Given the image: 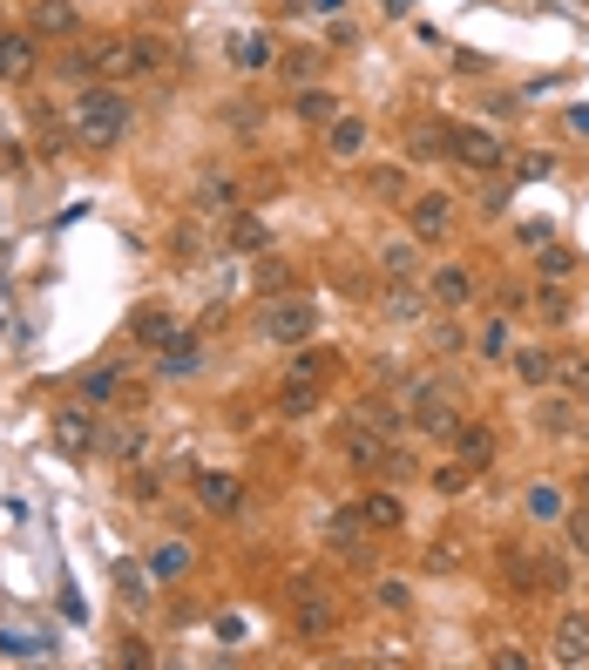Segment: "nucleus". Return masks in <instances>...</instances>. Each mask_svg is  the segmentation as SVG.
I'll return each instance as SVG.
<instances>
[{
    "label": "nucleus",
    "instance_id": "f257e3e1",
    "mask_svg": "<svg viewBox=\"0 0 589 670\" xmlns=\"http://www.w3.org/2000/svg\"><path fill=\"white\" fill-rule=\"evenodd\" d=\"M68 115H75V136H82L89 149H115L129 136V95L115 82H89L82 95L68 102Z\"/></svg>",
    "mask_w": 589,
    "mask_h": 670
},
{
    "label": "nucleus",
    "instance_id": "f03ea898",
    "mask_svg": "<svg viewBox=\"0 0 589 670\" xmlns=\"http://www.w3.org/2000/svg\"><path fill=\"white\" fill-rule=\"evenodd\" d=\"M258 339H271V345H312V339H319V305L298 298V292L264 298L258 305Z\"/></svg>",
    "mask_w": 589,
    "mask_h": 670
},
{
    "label": "nucleus",
    "instance_id": "7ed1b4c3",
    "mask_svg": "<svg viewBox=\"0 0 589 670\" xmlns=\"http://www.w3.org/2000/svg\"><path fill=\"white\" fill-rule=\"evenodd\" d=\"M380 319H393V326H427V319H434V292H420L414 279H386Z\"/></svg>",
    "mask_w": 589,
    "mask_h": 670
},
{
    "label": "nucleus",
    "instance_id": "20e7f679",
    "mask_svg": "<svg viewBox=\"0 0 589 670\" xmlns=\"http://www.w3.org/2000/svg\"><path fill=\"white\" fill-rule=\"evenodd\" d=\"M332 623H339V610H332V597H326V582H319V589L298 582V589H292V629L312 644V637H326Z\"/></svg>",
    "mask_w": 589,
    "mask_h": 670
},
{
    "label": "nucleus",
    "instance_id": "39448f33",
    "mask_svg": "<svg viewBox=\"0 0 589 670\" xmlns=\"http://www.w3.org/2000/svg\"><path fill=\"white\" fill-rule=\"evenodd\" d=\"M448 224H454V204H448L441 190H414V196H407V230H414L420 245L448 238Z\"/></svg>",
    "mask_w": 589,
    "mask_h": 670
},
{
    "label": "nucleus",
    "instance_id": "423d86ee",
    "mask_svg": "<svg viewBox=\"0 0 589 670\" xmlns=\"http://www.w3.org/2000/svg\"><path fill=\"white\" fill-rule=\"evenodd\" d=\"M454 163H467L475 177H495V170L508 163V149H501V136H488V129H454Z\"/></svg>",
    "mask_w": 589,
    "mask_h": 670
},
{
    "label": "nucleus",
    "instance_id": "0eeeda50",
    "mask_svg": "<svg viewBox=\"0 0 589 670\" xmlns=\"http://www.w3.org/2000/svg\"><path fill=\"white\" fill-rule=\"evenodd\" d=\"M55 441H61V454H95V447H102V427L89 420V400L55 413Z\"/></svg>",
    "mask_w": 589,
    "mask_h": 670
},
{
    "label": "nucleus",
    "instance_id": "6e6552de",
    "mask_svg": "<svg viewBox=\"0 0 589 670\" xmlns=\"http://www.w3.org/2000/svg\"><path fill=\"white\" fill-rule=\"evenodd\" d=\"M548 657L569 663V670H582V663H589V616H582V610H569V616L556 623V637H548Z\"/></svg>",
    "mask_w": 589,
    "mask_h": 670
},
{
    "label": "nucleus",
    "instance_id": "1a4fd4ad",
    "mask_svg": "<svg viewBox=\"0 0 589 670\" xmlns=\"http://www.w3.org/2000/svg\"><path fill=\"white\" fill-rule=\"evenodd\" d=\"M238 501H245V481H238V475H224V467H204V475H196V508L230 515Z\"/></svg>",
    "mask_w": 589,
    "mask_h": 670
},
{
    "label": "nucleus",
    "instance_id": "9d476101",
    "mask_svg": "<svg viewBox=\"0 0 589 670\" xmlns=\"http://www.w3.org/2000/svg\"><path fill=\"white\" fill-rule=\"evenodd\" d=\"M129 339H136V345H149V352H163L170 339H183V326L170 319V311H163V305H143V311H136V319H129Z\"/></svg>",
    "mask_w": 589,
    "mask_h": 670
},
{
    "label": "nucleus",
    "instance_id": "9b49d317",
    "mask_svg": "<svg viewBox=\"0 0 589 670\" xmlns=\"http://www.w3.org/2000/svg\"><path fill=\"white\" fill-rule=\"evenodd\" d=\"M196 211L204 217H238V183H230L224 170H204L196 177Z\"/></svg>",
    "mask_w": 589,
    "mask_h": 670
},
{
    "label": "nucleus",
    "instance_id": "f8f14e48",
    "mask_svg": "<svg viewBox=\"0 0 589 670\" xmlns=\"http://www.w3.org/2000/svg\"><path fill=\"white\" fill-rule=\"evenodd\" d=\"M230 61L238 68H279V42H271L264 27H238L230 34Z\"/></svg>",
    "mask_w": 589,
    "mask_h": 670
},
{
    "label": "nucleus",
    "instance_id": "ddd939ff",
    "mask_svg": "<svg viewBox=\"0 0 589 670\" xmlns=\"http://www.w3.org/2000/svg\"><path fill=\"white\" fill-rule=\"evenodd\" d=\"M42 48H34V34H0V82H27Z\"/></svg>",
    "mask_w": 589,
    "mask_h": 670
},
{
    "label": "nucleus",
    "instance_id": "4468645a",
    "mask_svg": "<svg viewBox=\"0 0 589 670\" xmlns=\"http://www.w3.org/2000/svg\"><path fill=\"white\" fill-rule=\"evenodd\" d=\"M407 156H414V163L454 156V123H414V129H407Z\"/></svg>",
    "mask_w": 589,
    "mask_h": 670
},
{
    "label": "nucleus",
    "instance_id": "2eb2a0df",
    "mask_svg": "<svg viewBox=\"0 0 589 670\" xmlns=\"http://www.w3.org/2000/svg\"><path fill=\"white\" fill-rule=\"evenodd\" d=\"M427 292H434V305H467V298H475V271H467V264H434Z\"/></svg>",
    "mask_w": 589,
    "mask_h": 670
},
{
    "label": "nucleus",
    "instance_id": "dca6fc26",
    "mask_svg": "<svg viewBox=\"0 0 589 670\" xmlns=\"http://www.w3.org/2000/svg\"><path fill=\"white\" fill-rule=\"evenodd\" d=\"M102 454L123 461V467H136V461L149 454V427H136V420H129V427H102Z\"/></svg>",
    "mask_w": 589,
    "mask_h": 670
},
{
    "label": "nucleus",
    "instance_id": "f3484780",
    "mask_svg": "<svg viewBox=\"0 0 589 670\" xmlns=\"http://www.w3.org/2000/svg\"><path fill=\"white\" fill-rule=\"evenodd\" d=\"M34 34H55V42L82 34V14H75V0H34Z\"/></svg>",
    "mask_w": 589,
    "mask_h": 670
},
{
    "label": "nucleus",
    "instance_id": "a211bd4d",
    "mask_svg": "<svg viewBox=\"0 0 589 670\" xmlns=\"http://www.w3.org/2000/svg\"><path fill=\"white\" fill-rule=\"evenodd\" d=\"M352 427H366V433H380V441H393V433L407 427V407H393V400H360V407H352Z\"/></svg>",
    "mask_w": 589,
    "mask_h": 670
},
{
    "label": "nucleus",
    "instance_id": "6ab92c4d",
    "mask_svg": "<svg viewBox=\"0 0 589 670\" xmlns=\"http://www.w3.org/2000/svg\"><path fill=\"white\" fill-rule=\"evenodd\" d=\"M136 75H170L177 68V42H170V34H136Z\"/></svg>",
    "mask_w": 589,
    "mask_h": 670
},
{
    "label": "nucleus",
    "instance_id": "aec40b11",
    "mask_svg": "<svg viewBox=\"0 0 589 670\" xmlns=\"http://www.w3.org/2000/svg\"><path fill=\"white\" fill-rule=\"evenodd\" d=\"M196 366H204V345H196V339H170L163 352H156V373H163V379H190Z\"/></svg>",
    "mask_w": 589,
    "mask_h": 670
},
{
    "label": "nucleus",
    "instance_id": "412c9836",
    "mask_svg": "<svg viewBox=\"0 0 589 670\" xmlns=\"http://www.w3.org/2000/svg\"><path fill=\"white\" fill-rule=\"evenodd\" d=\"M508 366H516V379H522V386H535V393H542V386H556V360H548L542 345L508 352Z\"/></svg>",
    "mask_w": 589,
    "mask_h": 670
},
{
    "label": "nucleus",
    "instance_id": "4be33fe9",
    "mask_svg": "<svg viewBox=\"0 0 589 670\" xmlns=\"http://www.w3.org/2000/svg\"><path fill=\"white\" fill-rule=\"evenodd\" d=\"M292 115H298V123H319V129H326V123H339L346 109H339L332 89H298V95H292Z\"/></svg>",
    "mask_w": 589,
    "mask_h": 670
},
{
    "label": "nucleus",
    "instance_id": "5701e85b",
    "mask_svg": "<svg viewBox=\"0 0 589 670\" xmlns=\"http://www.w3.org/2000/svg\"><path fill=\"white\" fill-rule=\"evenodd\" d=\"M366 136H373V129L360 123V115H339V123H326V149L339 156V163H352V156L366 149Z\"/></svg>",
    "mask_w": 589,
    "mask_h": 670
},
{
    "label": "nucleus",
    "instance_id": "b1692460",
    "mask_svg": "<svg viewBox=\"0 0 589 670\" xmlns=\"http://www.w3.org/2000/svg\"><path fill=\"white\" fill-rule=\"evenodd\" d=\"M454 447H461L467 467H488V461H495V433H488L482 420H461V427H454Z\"/></svg>",
    "mask_w": 589,
    "mask_h": 670
},
{
    "label": "nucleus",
    "instance_id": "393cba45",
    "mask_svg": "<svg viewBox=\"0 0 589 670\" xmlns=\"http://www.w3.org/2000/svg\"><path fill=\"white\" fill-rule=\"evenodd\" d=\"M380 279H420V245L386 238V245H380Z\"/></svg>",
    "mask_w": 589,
    "mask_h": 670
},
{
    "label": "nucleus",
    "instance_id": "a878e982",
    "mask_svg": "<svg viewBox=\"0 0 589 670\" xmlns=\"http://www.w3.org/2000/svg\"><path fill=\"white\" fill-rule=\"evenodd\" d=\"M115 393H123V366H115V360H102V366L82 373V400H89V407H109Z\"/></svg>",
    "mask_w": 589,
    "mask_h": 670
},
{
    "label": "nucleus",
    "instance_id": "bb28decb",
    "mask_svg": "<svg viewBox=\"0 0 589 670\" xmlns=\"http://www.w3.org/2000/svg\"><path fill=\"white\" fill-rule=\"evenodd\" d=\"M535 279H542V285H569V279H576V251H563L556 238H548V245L535 251Z\"/></svg>",
    "mask_w": 589,
    "mask_h": 670
},
{
    "label": "nucleus",
    "instance_id": "cd10ccee",
    "mask_svg": "<svg viewBox=\"0 0 589 670\" xmlns=\"http://www.w3.org/2000/svg\"><path fill=\"white\" fill-rule=\"evenodd\" d=\"M360 522L393 535V529H407V508H400V495H366V501H360Z\"/></svg>",
    "mask_w": 589,
    "mask_h": 670
},
{
    "label": "nucleus",
    "instance_id": "c85d7f7f",
    "mask_svg": "<svg viewBox=\"0 0 589 670\" xmlns=\"http://www.w3.org/2000/svg\"><path fill=\"white\" fill-rule=\"evenodd\" d=\"M143 569H149L156 582H177V576L190 569V548H183V542H163V548H149V563H143Z\"/></svg>",
    "mask_w": 589,
    "mask_h": 670
},
{
    "label": "nucleus",
    "instance_id": "c756f323",
    "mask_svg": "<svg viewBox=\"0 0 589 670\" xmlns=\"http://www.w3.org/2000/svg\"><path fill=\"white\" fill-rule=\"evenodd\" d=\"M522 508H529V515H535V522H563V515H569V508L556 501V488H548V481H535V488L522 495Z\"/></svg>",
    "mask_w": 589,
    "mask_h": 670
},
{
    "label": "nucleus",
    "instance_id": "7c9ffc66",
    "mask_svg": "<svg viewBox=\"0 0 589 670\" xmlns=\"http://www.w3.org/2000/svg\"><path fill=\"white\" fill-rule=\"evenodd\" d=\"M563 542H569L576 563H589V508H569V515H563Z\"/></svg>",
    "mask_w": 589,
    "mask_h": 670
},
{
    "label": "nucleus",
    "instance_id": "2f4dec72",
    "mask_svg": "<svg viewBox=\"0 0 589 670\" xmlns=\"http://www.w3.org/2000/svg\"><path fill=\"white\" fill-rule=\"evenodd\" d=\"M427 345H434V352H467V332L454 319H427Z\"/></svg>",
    "mask_w": 589,
    "mask_h": 670
},
{
    "label": "nucleus",
    "instance_id": "473e14b6",
    "mask_svg": "<svg viewBox=\"0 0 589 670\" xmlns=\"http://www.w3.org/2000/svg\"><path fill=\"white\" fill-rule=\"evenodd\" d=\"M279 407H285L292 420H305V413H319V386H305V379H292V386H285V400H279Z\"/></svg>",
    "mask_w": 589,
    "mask_h": 670
},
{
    "label": "nucleus",
    "instance_id": "72a5a7b5",
    "mask_svg": "<svg viewBox=\"0 0 589 670\" xmlns=\"http://www.w3.org/2000/svg\"><path fill=\"white\" fill-rule=\"evenodd\" d=\"M535 576H542V597H563L569 589V563L563 556H535Z\"/></svg>",
    "mask_w": 589,
    "mask_h": 670
},
{
    "label": "nucleus",
    "instance_id": "f704fd0d",
    "mask_svg": "<svg viewBox=\"0 0 589 670\" xmlns=\"http://www.w3.org/2000/svg\"><path fill=\"white\" fill-rule=\"evenodd\" d=\"M467 475H475L467 461H448V467H434L427 481H434V495H467Z\"/></svg>",
    "mask_w": 589,
    "mask_h": 670
},
{
    "label": "nucleus",
    "instance_id": "c9c22d12",
    "mask_svg": "<svg viewBox=\"0 0 589 670\" xmlns=\"http://www.w3.org/2000/svg\"><path fill=\"white\" fill-rule=\"evenodd\" d=\"M461 556H467V548H461V535L448 529V535H441L434 548H427V569H461Z\"/></svg>",
    "mask_w": 589,
    "mask_h": 670
},
{
    "label": "nucleus",
    "instance_id": "e433bc0d",
    "mask_svg": "<svg viewBox=\"0 0 589 670\" xmlns=\"http://www.w3.org/2000/svg\"><path fill=\"white\" fill-rule=\"evenodd\" d=\"M535 305H542V319H548V326H569V292H563V285H542Z\"/></svg>",
    "mask_w": 589,
    "mask_h": 670
},
{
    "label": "nucleus",
    "instance_id": "4c0bfd02",
    "mask_svg": "<svg viewBox=\"0 0 589 670\" xmlns=\"http://www.w3.org/2000/svg\"><path fill=\"white\" fill-rule=\"evenodd\" d=\"M129 501H163V475H149V467H136V475H129Z\"/></svg>",
    "mask_w": 589,
    "mask_h": 670
},
{
    "label": "nucleus",
    "instance_id": "58836bf2",
    "mask_svg": "<svg viewBox=\"0 0 589 670\" xmlns=\"http://www.w3.org/2000/svg\"><path fill=\"white\" fill-rule=\"evenodd\" d=\"M279 68L292 75V82H312V68H319V55H312V48H292V55H285Z\"/></svg>",
    "mask_w": 589,
    "mask_h": 670
},
{
    "label": "nucleus",
    "instance_id": "ea45409f",
    "mask_svg": "<svg viewBox=\"0 0 589 670\" xmlns=\"http://www.w3.org/2000/svg\"><path fill=\"white\" fill-rule=\"evenodd\" d=\"M258 292H264V298H279V292H285V264H279V258H264V264H258Z\"/></svg>",
    "mask_w": 589,
    "mask_h": 670
},
{
    "label": "nucleus",
    "instance_id": "a19ab883",
    "mask_svg": "<svg viewBox=\"0 0 589 670\" xmlns=\"http://www.w3.org/2000/svg\"><path fill=\"white\" fill-rule=\"evenodd\" d=\"M230 245H238V251H264V230L251 217H238V224H230Z\"/></svg>",
    "mask_w": 589,
    "mask_h": 670
},
{
    "label": "nucleus",
    "instance_id": "79ce46f5",
    "mask_svg": "<svg viewBox=\"0 0 589 670\" xmlns=\"http://www.w3.org/2000/svg\"><path fill=\"white\" fill-rule=\"evenodd\" d=\"M380 603H386V610H407V603H414V589H407L400 576H386V582H380Z\"/></svg>",
    "mask_w": 589,
    "mask_h": 670
},
{
    "label": "nucleus",
    "instance_id": "37998d69",
    "mask_svg": "<svg viewBox=\"0 0 589 670\" xmlns=\"http://www.w3.org/2000/svg\"><path fill=\"white\" fill-rule=\"evenodd\" d=\"M0 650H8V657H42V644L21 637V629H0Z\"/></svg>",
    "mask_w": 589,
    "mask_h": 670
},
{
    "label": "nucleus",
    "instance_id": "c03bdc74",
    "mask_svg": "<svg viewBox=\"0 0 589 670\" xmlns=\"http://www.w3.org/2000/svg\"><path fill=\"white\" fill-rule=\"evenodd\" d=\"M123 597H129V603H136V610H143V603H149V589H143V569H129V563H123Z\"/></svg>",
    "mask_w": 589,
    "mask_h": 670
},
{
    "label": "nucleus",
    "instance_id": "a18cd8bd",
    "mask_svg": "<svg viewBox=\"0 0 589 670\" xmlns=\"http://www.w3.org/2000/svg\"><path fill=\"white\" fill-rule=\"evenodd\" d=\"M407 183H400V170H373V196H400Z\"/></svg>",
    "mask_w": 589,
    "mask_h": 670
},
{
    "label": "nucleus",
    "instance_id": "49530a36",
    "mask_svg": "<svg viewBox=\"0 0 589 670\" xmlns=\"http://www.w3.org/2000/svg\"><path fill=\"white\" fill-rule=\"evenodd\" d=\"M488 663H495V670H529V650H508V644H501Z\"/></svg>",
    "mask_w": 589,
    "mask_h": 670
},
{
    "label": "nucleus",
    "instance_id": "de8ad7c7",
    "mask_svg": "<svg viewBox=\"0 0 589 670\" xmlns=\"http://www.w3.org/2000/svg\"><path fill=\"white\" fill-rule=\"evenodd\" d=\"M482 352H508V326H501V319H488V332H482Z\"/></svg>",
    "mask_w": 589,
    "mask_h": 670
},
{
    "label": "nucleus",
    "instance_id": "09e8293b",
    "mask_svg": "<svg viewBox=\"0 0 589 670\" xmlns=\"http://www.w3.org/2000/svg\"><path fill=\"white\" fill-rule=\"evenodd\" d=\"M542 420H548V433H576V427H569V420H576V413H569V407H563V400H556V407H548V413H542Z\"/></svg>",
    "mask_w": 589,
    "mask_h": 670
},
{
    "label": "nucleus",
    "instance_id": "8fccbe9b",
    "mask_svg": "<svg viewBox=\"0 0 589 670\" xmlns=\"http://www.w3.org/2000/svg\"><path fill=\"white\" fill-rule=\"evenodd\" d=\"M298 8H312V14H332V8H339V0H298Z\"/></svg>",
    "mask_w": 589,
    "mask_h": 670
},
{
    "label": "nucleus",
    "instance_id": "3c124183",
    "mask_svg": "<svg viewBox=\"0 0 589 670\" xmlns=\"http://www.w3.org/2000/svg\"><path fill=\"white\" fill-rule=\"evenodd\" d=\"M576 481H582V495H589V467H582V475H576Z\"/></svg>",
    "mask_w": 589,
    "mask_h": 670
}]
</instances>
